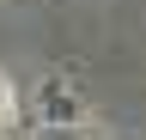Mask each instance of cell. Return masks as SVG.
Listing matches in <instances>:
<instances>
[{
	"mask_svg": "<svg viewBox=\"0 0 146 140\" xmlns=\"http://www.w3.org/2000/svg\"><path fill=\"white\" fill-rule=\"evenodd\" d=\"M31 140H91L85 128H73V122H49V128H36Z\"/></svg>",
	"mask_w": 146,
	"mask_h": 140,
	"instance_id": "6da1fadb",
	"label": "cell"
},
{
	"mask_svg": "<svg viewBox=\"0 0 146 140\" xmlns=\"http://www.w3.org/2000/svg\"><path fill=\"white\" fill-rule=\"evenodd\" d=\"M6 122H12V79L0 73V128H6Z\"/></svg>",
	"mask_w": 146,
	"mask_h": 140,
	"instance_id": "7a4b0ae2",
	"label": "cell"
}]
</instances>
